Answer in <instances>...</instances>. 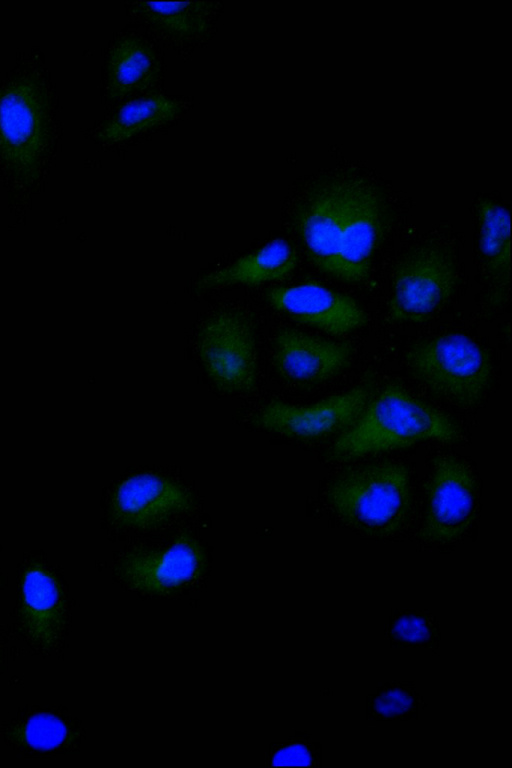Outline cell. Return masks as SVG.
Returning a JSON list of instances; mask_svg holds the SVG:
<instances>
[{"instance_id":"15","label":"cell","mask_w":512,"mask_h":768,"mask_svg":"<svg viewBox=\"0 0 512 768\" xmlns=\"http://www.w3.org/2000/svg\"><path fill=\"white\" fill-rule=\"evenodd\" d=\"M298 254L283 239H274L225 267L210 271L196 283L199 290H212L233 285L256 286L288 277L296 268Z\"/></svg>"},{"instance_id":"10","label":"cell","mask_w":512,"mask_h":768,"mask_svg":"<svg viewBox=\"0 0 512 768\" xmlns=\"http://www.w3.org/2000/svg\"><path fill=\"white\" fill-rule=\"evenodd\" d=\"M354 184L355 180H339L320 186L296 215V228L309 259L333 276Z\"/></svg>"},{"instance_id":"6","label":"cell","mask_w":512,"mask_h":768,"mask_svg":"<svg viewBox=\"0 0 512 768\" xmlns=\"http://www.w3.org/2000/svg\"><path fill=\"white\" fill-rule=\"evenodd\" d=\"M477 509L478 487L471 468L457 457L438 456L427 483L422 539L456 541L473 523Z\"/></svg>"},{"instance_id":"2","label":"cell","mask_w":512,"mask_h":768,"mask_svg":"<svg viewBox=\"0 0 512 768\" xmlns=\"http://www.w3.org/2000/svg\"><path fill=\"white\" fill-rule=\"evenodd\" d=\"M325 500L347 526L370 537H390L406 523L412 505L410 478L399 463L353 468L328 485Z\"/></svg>"},{"instance_id":"14","label":"cell","mask_w":512,"mask_h":768,"mask_svg":"<svg viewBox=\"0 0 512 768\" xmlns=\"http://www.w3.org/2000/svg\"><path fill=\"white\" fill-rule=\"evenodd\" d=\"M383 234V210L377 193L355 180L343 227L334 276L360 282L367 278Z\"/></svg>"},{"instance_id":"12","label":"cell","mask_w":512,"mask_h":768,"mask_svg":"<svg viewBox=\"0 0 512 768\" xmlns=\"http://www.w3.org/2000/svg\"><path fill=\"white\" fill-rule=\"evenodd\" d=\"M353 347L347 342L316 337L295 330H280L273 341L272 358L277 372L296 384H320L342 372L351 362Z\"/></svg>"},{"instance_id":"19","label":"cell","mask_w":512,"mask_h":768,"mask_svg":"<svg viewBox=\"0 0 512 768\" xmlns=\"http://www.w3.org/2000/svg\"><path fill=\"white\" fill-rule=\"evenodd\" d=\"M180 103L160 94L135 99L122 106L102 127L98 137L108 143L124 141L142 131L173 120Z\"/></svg>"},{"instance_id":"21","label":"cell","mask_w":512,"mask_h":768,"mask_svg":"<svg viewBox=\"0 0 512 768\" xmlns=\"http://www.w3.org/2000/svg\"><path fill=\"white\" fill-rule=\"evenodd\" d=\"M391 647L434 648L441 640L439 622L427 609H395L385 628Z\"/></svg>"},{"instance_id":"11","label":"cell","mask_w":512,"mask_h":768,"mask_svg":"<svg viewBox=\"0 0 512 768\" xmlns=\"http://www.w3.org/2000/svg\"><path fill=\"white\" fill-rule=\"evenodd\" d=\"M191 494L178 483L154 473L126 478L115 489L111 512L117 523L133 528H150L189 511Z\"/></svg>"},{"instance_id":"5","label":"cell","mask_w":512,"mask_h":768,"mask_svg":"<svg viewBox=\"0 0 512 768\" xmlns=\"http://www.w3.org/2000/svg\"><path fill=\"white\" fill-rule=\"evenodd\" d=\"M254 327L240 311L223 309L207 318L199 329L196 347L206 375L225 393H248L257 380Z\"/></svg>"},{"instance_id":"20","label":"cell","mask_w":512,"mask_h":768,"mask_svg":"<svg viewBox=\"0 0 512 768\" xmlns=\"http://www.w3.org/2000/svg\"><path fill=\"white\" fill-rule=\"evenodd\" d=\"M479 246L485 264L494 278L509 282L510 216L507 209L491 200L478 206Z\"/></svg>"},{"instance_id":"24","label":"cell","mask_w":512,"mask_h":768,"mask_svg":"<svg viewBox=\"0 0 512 768\" xmlns=\"http://www.w3.org/2000/svg\"><path fill=\"white\" fill-rule=\"evenodd\" d=\"M272 766H321L319 743L293 742L280 748L272 757Z\"/></svg>"},{"instance_id":"18","label":"cell","mask_w":512,"mask_h":768,"mask_svg":"<svg viewBox=\"0 0 512 768\" xmlns=\"http://www.w3.org/2000/svg\"><path fill=\"white\" fill-rule=\"evenodd\" d=\"M132 12L163 35L194 40L206 34L214 15L212 2H134Z\"/></svg>"},{"instance_id":"1","label":"cell","mask_w":512,"mask_h":768,"mask_svg":"<svg viewBox=\"0 0 512 768\" xmlns=\"http://www.w3.org/2000/svg\"><path fill=\"white\" fill-rule=\"evenodd\" d=\"M460 434L447 414L391 383L371 396L357 420L337 437L329 455L333 461H350L426 440L453 443Z\"/></svg>"},{"instance_id":"3","label":"cell","mask_w":512,"mask_h":768,"mask_svg":"<svg viewBox=\"0 0 512 768\" xmlns=\"http://www.w3.org/2000/svg\"><path fill=\"white\" fill-rule=\"evenodd\" d=\"M406 363L419 382L462 407L477 405L492 378L487 351L460 333L442 334L418 342L409 349Z\"/></svg>"},{"instance_id":"16","label":"cell","mask_w":512,"mask_h":768,"mask_svg":"<svg viewBox=\"0 0 512 768\" xmlns=\"http://www.w3.org/2000/svg\"><path fill=\"white\" fill-rule=\"evenodd\" d=\"M21 617L36 642L53 644L61 632L64 604L54 577L41 567H30L22 583Z\"/></svg>"},{"instance_id":"23","label":"cell","mask_w":512,"mask_h":768,"mask_svg":"<svg viewBox=\"0 0 512 768\" xmlns=\"http://www.w3.org/2000/svg\"><path fill=\"white\" fill-rule=\"evenodd\" d=\"M66 725L57 716L40 712L24 722L19 728L18 737L26 746L40 751L53 750L67 738Z\"/></svg>"},{"instance_id":"9","label":"cell","mask_w":512,"mask_h":768,"mask_svg":"<svg viewBox=\"0 0 512 768\" xmlns=\"http://www.w3.org/2000/svg\"><path fill=\"white\" fill-rule=\"evenodd\" d=\"M266 297L276 311L332 335L350 333L367 322L365 311L353 297L315 281L275 286Z\"/></svg>"},{"instance_id":"8","label":"cell","mask_w":512,"mask_h":768,"mask_svg":"<svg viewBox=\"0 0 512 768\" xmlns=\"http://www.w3.org/2000/svg\"><path fill=\"white\" fill-rule=\"evenodd\" d=\"M372 396V383L365 381L343 393L310 405L271 401L255 417L267 431L299 440L322 439L348 429Z\"/></svg>"},{"instance_id":"7","label":"cell","mask_w":512,"mask_h":768,"mask_svg":"<svg viewBox=\"0 0 512 768\" xmlns=\"http://www.w3.org/2000/svg\"><path fill=\"white\" fill-rule=\"evenodd\" d=\"M46 117L38 86L27 79L0 90V157L17 176L32 177L46 147Z\"/></svg>"},{"instance_id":"17","label":"cell","mask_w":512,"mask_h":768,"mask_svg":"<svg viewBox=\"0 0 512 768\" xmlns=\"http://www.w3.org/2000/svg\"><path fill=\"white\" fill-rule=\"evenodd\" d=\"M107 89L114 99L150 86L159 72L156 55L139 37L126 36L112 48L108 59Z\"/></svg>"},{"instance_id":"13","label":"cell","mask_w":512,"mask_h":768,"mask_svg":"<svg viewBox=\"0 0 512 768\" xmlns=\"http://www.w3.org/2000/svg\"><path fill=\"white\" fill-rule=\"evenodd\" d=\"M205 561L201 545L190 535L182 534L165 549L128 554L122 561L121 574L134 589L165 593L198 578Z\"/></svg>"},{"instance_id":"4","label":"cell","mask_w":512,"mask_h":768,"mask_svg":"<svg viewBox=\"0 0 512 768\" xmlns=\"http://www.w3.org/2000/svg\"><path fill=\"white\" fill-rule=\"evenodd\" d=\"M456 284L453 254L438 244L418 246L394 270L389 316L401 323L424 322L448 303Z\"/></svg>"},{"instance_id":"22","label":"cell","mask_w":512,"mask_h":768,"mask_svg":"<svg viewBox=\"0 0 512 768\" xmlns=\"http://www.w3.org/2000/svg\"><path fill=\"white\" fill-rule=\"evenodd\" d=\"M421 703L423 701L413 681L386 682L367 695L366 718L374 721L417 719Z\"/></svg>"}]
</instances>
